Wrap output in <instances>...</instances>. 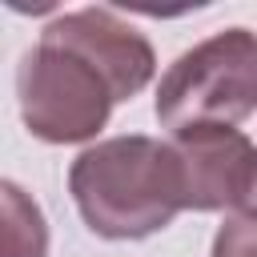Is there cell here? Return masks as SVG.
<instances>
[{
	"mask_svg": "<svg viewBox=\"0 0 257 257\" xmlns=\"http://www.w3.org/2000/svg\"><path fill=\"white\" fill-rule=\"evenodd\" d=\"M16 92L28 133L48 145H80L96 137L116 104L104 72L44 32L16 68Z\"/></svg>",
	"mask_w": 257,
	"mask_h": 257,
	"instance_id": "cell-3",
	"label": "cell"
},
{
	"mask_svg": "<svg viewBox=\"0 0 257 257\" xmlns=\"http://www.w3.org/2000/svg\"><path fill=\"white\" fill-rule=\"evenodd\" d=\"M173 153L181 165L185 209L217 213L249 201L257 185V145L233 124H197L173 133Z\"/></svg>",
	"mask_w": 257,
	"mask_h": 257,
	"instance_id": "cell-4",
	"label": "cell"
},
{
	"mask_svg": "<svg viewBox=\"0 0 257 257\" xmlns=\"http://www.w3.org/2000/svg\"><path fill=\"white\" fill-rule=\"evenodd\" d=\"M4 257H44L48 253V225L36 201L24 197L20 185L4 181Z\"/></svg>",
	"mask_w": 257,
	"mask_h": 257,
	"instance_id": "cell-6",
	"label": "cell"
},
{
	"mask_svg": "<svg viewBox=\"0 0 257 257\" xmlns=\"http://www.w3.org/2000/svg\"><path fill=\"white\" fill-rule=\"evenodd\" d=\"M245 213H253V217H257V185H253V193H249V201H245Z\"/></svg>",
	"mask_w": 257,
	"mask_h": 257,
	"instance_id": "cell-8",
	"label": "cell"
},
{
	"mask_svg": "<svg viewBox=\"0 0 257 257\" xmlns=\"http://www.w3.org/2000/svg\"><path fill=\"white\" fill-rule=\"evenodd\" d=\"M213 257H257V217L237 213L213 237Z\"/></svg>",
	"mask_w": 257,
	"mask_h": 257,
	"instance_id": "cell-7",
	"label": "cell"
},
{
	"mask_svg": "<svg viewBox=\"0 0 257 257\" xmlns=\"http://www.w3.org/2000/svg\"><path fill=\"white\" fill-rule=\"evenodd\" d=\"M68 193L84 225L108 241L153 237L185 209L173 145L145 133L88 145L68 169Z\"/></svg>",
	"mask_w": 257,
	"mask_h": 257,
	"instance_id": "cell-1",
	"label": "cell"
},
{
	"mask_svg": "<svg viewBox=\"0 0 257 257\" xmlns=\"http://www.w3.org/2000/svg\"><path fill=\"white\" fill-rule=\"evenodd\" d=\"M157 120L173 133L237 124L257 112V36L225 28L181 52L157 84Z\"/></svg>",
	"mask_w": 257,
	"mask_h": 257,
	"instance_id": "cell-2",
	"label": "cell"
},
{
	"mask_svg": "<svg viewBox=\"0 0 257 257\" xmlns=\"http://www.w3.org/2000/svg\"><path fill=\"white\" fill-rule=\"evenodd\" d=\"M44 36H52V40L76 48L80 56H88L104 72V80L112 84L116 100H133L157 72L153 44L108 8L64 12L52 24H44Z\"/></svg>",
	"mask_w": 257,
	"mask_h": 257,
	"instance_id": "cell-5",
	"label": "cell"
}]
</instances>
